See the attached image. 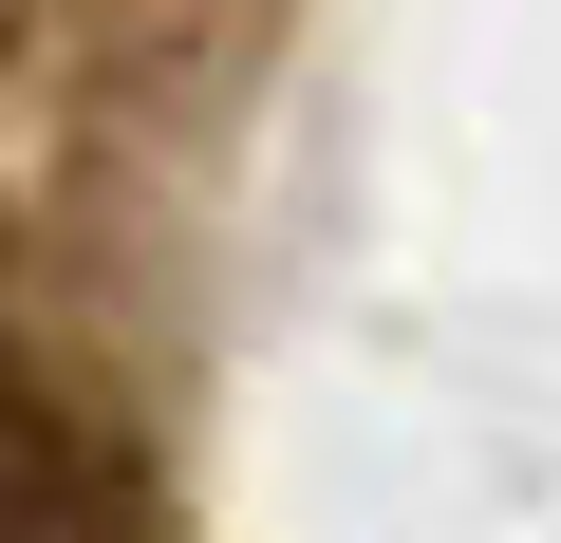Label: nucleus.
Masks as SVG:
<instances>
[{"instance_id":"f257e3e1","label":"nucleus","mask_w":561,"mask_h":543,"mask_svg":"<svg viewBox=\"0 0 561 543\" xmlns=\"http://www.w3.org/2000/svg\"><path fill=\"white\" fill-rule=\"evenodd\" d=\"M0 543H150L131 468L94 450V412L57 375H20V357H0Z\"/></svg>"}]
</instances>
